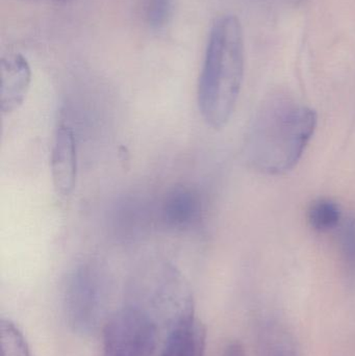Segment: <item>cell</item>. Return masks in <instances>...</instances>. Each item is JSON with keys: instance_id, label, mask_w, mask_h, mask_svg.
Wrapping results in <instances>:
<instances>
[{"instance_id": "3", "label": "cell", "mask_w": 355, "mask_h": 356, "mask_svg": "<svg viewBox=\"0 0 355 356\" xmlns=\"http://www.w3.org/2000/svg\"><path fill=\"white\" fill-rule=\"evenodd\" d=\"M158 326L143 309L125 307L104 325V356H154Z\"/></svg>"}, {"instance_id": "14", "label": "cell", "mask_w": 355, "mask_h": 356, "mask_svg": "<svg viewBox=\"0 0 355 356\" xmlns=\"http://www.w3.org/2000/svg\"><path fill=\"white\" fill-rule=\"evenodd\" d=\"M56 1H60V2H68L69 0H56Z\"/></svg>"}, {"instance_id": "8", "label": "cell", "mask_w": 355, "mask_h": 356, "mask_svg": "<svg viewBox=\"0 0 355 356\" xmlns=\"http://www.w3.org/2000/svg\"><path fill=\"white\" fill-rule=\"evenodd\" d=\"M163 219L167 225L185 229L197 223L201 213V200L193 188L176 186L166 196L163 204Z\"/></svg>"}, {"instance_id": "10", "label": "cell", "mask_w": 355, "mask_h": 356, "mask_svg": "<svg viewBox=\"0 0 355 356\" xmlns=\"http://www.w3.org/2000/svg\"><path fill=\"white\" fill-rule=\"evenodd\" d=\"M0 345L1 356H31L26 339L10 320L0 322Z\"/></svg>"}, {"instance_id": "4", "label": "cell", "mask_w": 355, "mask_h": 356, "mask_svg": "<svg viewBox=\"0 0 355 356\" xmlns=\"http://www.w3.org/2000/svg\"><path fill=\"white\" fill-rule=\"evenodd\" d=\"M50 164L54 190L60 196H69L76 184L77 149L74 131L68 124L60 123L56 129Z\"/></svg>"}, {"instance_id": "7", "label": "cell", "mask_w": 355, "mask_h": 356, "mask_svg": "<svg viewBox=\"0 0 355 356\" xmlns=\"http://www.w3.org/2000/svg\"><path fill=\"white\" fill-rule=\"evenodd\" d=\"M67 303L73 325L83 330L93 325L97 318V288L89 272L79 271L73 276Z\"/></svg>"}, {"instance_id": "11", "label": "cell", "mask_w": 355, "mask_h": 356, "mask_svg": "<svg viewBox=\"0 0 355 356\" xmlns=\"http://www.w3.org/2000/svg\"><path fill=\"white\" fill-rule=\"evenodd\" d=\"M142 12L152 29H162L172 16L173 0H142Z\"/></svg>"}, {"instance_id": "2", "label": "cell", "mask_w": 355, "mask_h": 356, "mask_svg": "<svg viewBox=\"0 0 355 356\" xmlns=\"http://www.w3.org/2000/svg\"><path fill=\"white\" fill-rule=\"evenodd\" d=\"M244 76L243 31L233 16L217 19L198 83V108L204 122L221 129L231 120Z\"/></svg>"}, {"instance_id": "9", "label": "cell", "mask_w": 355, "mask_h": 356, "mask_svg": "<svg viewBox=\"0 0 355 356\" xmlns=\"http://www.w3.org/2000/svg\"><path fill=\"white\" fill-rule=\"evenodd\" d=\"M341 219L342 211L339 204L331 199H318L308 207V221L316 232H331L339 226Z\"/></svg>"}, {"instance_id": "5", "label": "cell", "mask_w": 355, "mask_h": 356, "mask_svg": "<svg viewBox=\"0 0 355 356\" xmlns=\"http://www.w3.org/2000/svg\"><path fill=\"white\" fill-rule=\"evenodd\" d=\"M31 83V67L24 56L19 54L2 56L0 62V111L2 114H12L22 106Z\"/></svg>"}, {"instance_id": "12", "label": "cell", "mask_w": 355, "mask_h": 356, "mask_svg": "<svg viewBox=\"0 0 355 356\" xmlns=\"http://www.w3.org/2000/svg\"><path fill=\"white\" fill-rule=\"evenodd\" d=\"M339 249L345 269L355 276V218H349L342 225Z\"/></svg>"}, {"instance_id": "6", "label": "cell", "mask_w": 355, "mask_h": 356, "mask_svg": "<svg viewBox=\"0 0 355 356\" xmlns=\"http://www.w3.org/2000/svg\"><path fill=\"white\" fill-rule=\"evenodd\" d=\"M206 330L193 313L173 322L160 356H204Z\"/></svg>"}, {"instance_id": "13", "label": "cell", "mask_w": 355, "mask_h": 356, "mask_svg": "<svg viewBox=\"0 0 355 356\" xmlns=\"http://www.w3.org/2000/svg\"><path fill=\"white\" fill-rule=\"evenodd\" d=\"M222 356H245L244 355L243 347L239 343H233L225 348Z\"/></svg>"}, {"instance_id": "1", "label": "cell", "mask_w": 355, "mask_h": 356, "mask_svg": "<svg viewBox=\"0 0 355 356\" xmlns=\"http://www.w3.org/2000/svg\"><path fill=\"white\" fill-rule=\"evenodd\" d=\"M317 127L314 110L285 96L258 108L246 140L248 163L265 175L292 170L304 156Z\"/></svg>"}]
</instances>
